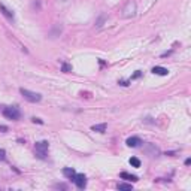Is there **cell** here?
<instances>
[{
    "instance_id": "6da1fadb",
    "label": "cell",
    "mask_w": 191,
    "mask_h": 191,
    "mask_svg": "<svg viewBox=\"0 0 191 191\" xmlns=\"http://www.w3.org/2000/svg\"><path fill=\"white\" fill-rule=\"evenodd\" d=\"M48 148H49L48 141L36 142V143H34V154H36V157L41 158V160H45V158H46V154H48Z\"/></svg>"
},
{
    "instance_id": "7a4b0ae2",
    "label": "cell",
    "mask_w": 191,
    "mask_h": 191,
    "mask_svg": "<svg viewBox=\"0 0 191 191\" xmlns=\"http://www.w3.org/2000/svg\"><path fill=\"white\" fill-rule=\"evenodd\" d=\"M20 93H21V96L25 100L30 101V103H39V101L42 100V94L30 91V90H25V88H20Z\"/></svg>"
},
{
    "instance_id": "3957f363",
    "label": "cell",
    "mask_w": 191,
    "mask_h": 191,
    "mask_svg": "<svg viewBox=\"0 0 191 191\" xmlns=\"http://www.w3.org/2000/svg\"><path fill=\"white\" fill-rule=\"evenodd\" d=\"M137 12V6L134 0H129L122 9V18H133Z\"/></svg>"
},
{
    "instance_id": "277c9868",
    "label": "cell",
    "mask_w": 191,
    "mask_h": 191,
    "mask_svg": "<svg viewBox=\"0 0 191 191\" xmlns=\"http://www.w3.org/2000/svg\"><path fill=\"white\" fill-rule=\"evenodd\" d=\"M3 115L8 118V120H12V121H17L21 118V112L18 108H5L3 109Z\"/></svg>"
},
{
    "instance_id": "5b68a950",
    "label": "cell",
    "mask_w": 191,
    "mask_h": 191,
    "mask_svg": "<svg viewBox=\"0 0 191 191\" xmlns=\"http://www.w3.org/2000/svg\"><path fill=\"white\" fill-rule=\"evenodd\" d=\"M143 152L146 155H149V157H158L161 154L160 148L155 143H145L143 145Z\"/></svg>"
},
{
    "instance_id": "8992f818",
    "label": "cell",
    "mask_w": 191,
    "mask_h": 191,
    "mask_svg": "<svg viewBox=\"0 0 191 191\" xmlns=\"http://www.w3.org/2000/svg\"><path fill=\"white\" fill-rule=\"evenodd\" d=\"M73 182L76 184V187H78L79 190H84L87 187V178L84 173H76L75 178H73Z\"/></svg>"
},
{
    "instance_id": "52a82bcc",
    "label": "cell",
    "mask_w": 191,
    "mask_h": 191,
    "mask_svg": "<svg viewBox=\"0 0 191 191\" xmlns=\"http://www.w3.org/2000/svg\"><path fill=\"white\" fill-rule=\"evenodd\" d=\"M61 33H63V25L61 24H54L52 27H51L49 33H48V37L49 39H55V37H58Z\"/></svg>"
},
{
    "instance_id": "ba28073f",
    "label": "cell",
    "mask_w": 191,
    "mask_h": 191,
    "mask_svg": "<svg viewBox=\"0 0 191 191\" xmlns=\"http://www.w3.org/2000/svg\"><path fill=\"white\" fill-rule=\"evenodd\" d=\"M0 12H2V15L5 17V18H8V21H10V22H14V20H15V15H14V12H12L10 9H8L3 3H0Z\"/></svg>"
},
{
    "instance_id": "9c48e42d",
    "label": "cell",
    "mask_w": 191,
    "mask_h": 191,
    "mask_svg": "<svg viewBox=\"0 0 191 191\" xmlns=\"http://www.w3.org/2000/svg\"><path fill=\"white\" fill-rule=\"evenodd\" d=\"M125 143H127V146H130V148H136V146H139L142 143V141L139 139L137 136H133V137H129L125 141Z\"/></svg>"
},
{
    "instance_id": "30bf717a",
    "label": "cell",
    "mask_w": 191,
    "mask_h": 191,
    "mask_svg": "<svg viewBox=\"0 0 191 191\" xmlns=\"http://www.w3.org/2000/svg\"><path fill=\"white\" fill-rule=\"evenodd\" d=\"M120 178H121V179H125V181H130V182H137V181H139L136 175H132V173H129V172H121V173H120Z\"/></svg>"
},
{
    "instance_id": "8fae6325",
    "label": "cell",
    "mask_w": 191,
    "mask_h": 191,
    "mask_svg": "<svg viewBox=\"0 0 191 191\" xmlns=\"http://www.w3.org/2000/svg\"><path fill=\"white\" fill-rule=\"evenodd\" d=\"M151 72L154 73V75H158V76H166L169 73V70L166 67H161V66H154Z\"/></svg>"
},
{
    "instance_id": "7c38bea8",
    "label": "cell",
    "mask_w": 191,
    "mask_h": 191,
    "mask_svg": "<svg viewBox=\"0 0 191 191\" xmlns=\"http://www.w3.org/2000/svg\"><path fill=\"white\" fill-rule=\"evenodd\" d=\"M63 175H64L67 179H72V181H73L76 172H75V169H72V167H64V169H63Z\"/></svg>"
},
{
    "instance_id": "4fadbf2b",
    "label": "cell",
    "mask_w": 191,
    "mask_h": 191,
    "mask_svg": "<svg viewBox=\"0 0 191 191\" xmlns=\"http://www.w3.org/2000/svg\"><path fill=\"white\" fill-rule=\"evenodd\" d=\"M106 127H108V125H106L105 122H103V124H96V125L91 127V130H93V132H97V133H105V132H106Z\"/></svg>"
},
{
    "instance_id": "5bb4252c",
    "label": "cell",
    "mask_w": 191,
    "mask_h": 191,
    "mask_svg": "<svg viewBox=\"0 0 191 191\" xmlns=\"http://www.w3.org/2000/svg\"><path fill=\"white\" fill-rule=\"evenodd\" d=\"M106 18H108V17H106V14H101V15H100L97 20H96V27H101V25L105 24Z\"/></svg>"
},
{
    "instance_id": "9a60e30c",
    "label": "cell",
    "mask_w": 191,
    "mask_h": 191,
    "mask_svg": "<svg viewBox=\"0 0 191 191\" xmlns=\"http://www.w3.org/2000/svg\"><path fill=\"white\" fill-rule=\"evenodd\" d=\"M117 188H118V190H124V191H130V190H133L132 184H125V182L118 184V185H117Z\"/></svg>"
},
{
    "instance_id": "2e32d148",
    "label": "cell",
    "mask_w": 191,
    "mask_h": 191,
    "mask_svg": "<svg viewBox=\"0 0 191 191\" xmlns=\"http://www.w3.org/2000/svg\"><path fill=\"white\" fill-rule=\"evenodd\" d=\"M129 163L132 164L133 167H141V160H139L137 157H132V158L129 160Z\"/></svg>"
},
{
    "instance_id": "e0dca14e",
    "label": "cell",
    "mask_w": 191,
    "mask_h": 191,
    "mask_svg": "<svg viewBox=\"0 0 191 191\" xmlns=\"http://www.w3.org/2000/svg\"><path fill=\"white\" fill-rule=\"evenodd\" d=\"M61 72H64V73L72 72V64H69V63H61Z\"/></svg>"
},
{
    "instance_id": "ac0fdd59",
    "label": "cell",
    "mask_w": 191,
    "mask_h": 191,
    "mask_svg": "<svg viewBox=\"0 0 191 191\" xmlns=\"http://www.w3.org/2000/svg\"><path fill=\"white\" fill-rule=\"evenodd\" d=\"M33 9H36V12L41 10V0H36V2L33 3Z\"/></svg>"
},
{
    "instance_id": "d6986e66",
    "label": "cell",
    "mask_w": 191,
    "mask_h": 191,
    "mask_svg": "<svg viewBox=\"0 0 191 191\" xmlns=\"http://www.w3.org/2000/svg\"><path fill=\"white\" fill-rule=\"evenodd\" d=\"M0 161H6V151L0 149Z\"/></svg>"
},
{
    "instance_id": "ffe728a7",
    "label": "cell",
    "mask_w": 191,
    "mask_h": 191,
    "mask_svg": "<svg viewBox=\"0 0 191 191\" xmlns=\"http://www.w3.org/2000/svg\"><path fill=\"white\" fill-rule=\"evenodd\" d=\"M141 76H142V72H141V70H136V72L132 75V79H137V78H141Z\"/></svg>"
},
{
    "instance_id": "44dd1931",
    "label": "cell",
    "mask_w": 191,
    "mask_h": 191,
    "mask_svg": "<svg viewBox=\"0 0 191 191\" xmlns=\"http://www.w3.org/2000/svg\"><path fill=\"white\" fill-rule=\"evenodd\" d=\"M31 121H33L34 124H43V121H42L41 118H36V117H34V118H31Z\"/></svg>"
},
{
    "instance_id": "7402d4cb",
    "label": "cell",
    "mask_w": 191,
    "mask_h": 191,
    "mask_svg": "<svg viewBox=\"0 0 191 191\" xmlns=\"http://www.w3.org/2000/svg\"><path fill=\"white\" fill-rule=\"evenodd\" d=\"M54 187H55V188H61V190H66V188H67L64 184H55Z\"/></svg>"
},
{
    "instance_id": "603a6c76",
    "label": "cell",
    "mask_w": 191,
    "mask_h": 191,
    "mask_svg": "<svg viewBox=\"0 0 191 191\" xmlns=\"http://www.w3.org/2000/svg\"><path fill=\"white\" fill-rule=\"evenodd\" d=\"M118 84L122 85V87H127V85H129V82H127V81H118Z\"/></svg>"
},
{
    "instance_id": "cb8c5ba5",
    "label": "cell",
    "mask_w": 191,
    "mask_h": 191,
    "mask_svg": "<svg viewBox=\"0 0 191 191\" xmlns=\"http://www.w3.org/2000/svg\"><path fill=\"white\" fill-rule=\"evenodd\" d=\"M190 164H191V160L187 158V160H185V166H190Z\"/></svg>"
}]
</instances>
